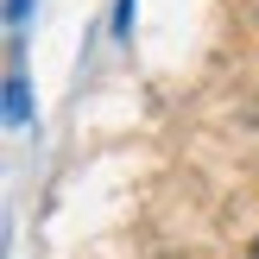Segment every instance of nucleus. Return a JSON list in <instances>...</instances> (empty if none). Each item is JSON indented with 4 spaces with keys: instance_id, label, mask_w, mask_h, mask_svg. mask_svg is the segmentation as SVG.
Here are the masks:
<instances>
[{
    "instance_id": "nucleus-1",
    "label": "nucleus",
    "mask_w": 259,
    "mask_h": 259,
    "mask_svg": "<svg viewBox=\"0 0 259 259\" xmlns=\"http://www.w3.org/2000/svg\"><path fill=\"white\" fill-rule=\"evenodd\" d=\"M7 126H32V89H25L19 63L7 70Z\"/></svg>"
},
{
    "instance_id": "nucleus-2",
    "label": "nucleus",
    "mask_w": 259,
    "mask_h": 259,
    "mask_svg": "<svg viewBox=\"0 0 259 259\" xmlns=\"http://www.w3.org/2000/svg\"><path fill=\"white\" fill-rule=\"evenodd\" d=\"M247 259H259V240H253V247H247Z\"/></svg>"
}]
</instances>
